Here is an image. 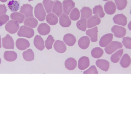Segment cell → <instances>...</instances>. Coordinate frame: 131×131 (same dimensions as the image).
<instances>
[{"mask_svg":"<svg viewBox=\"0 0 131 131\" xmlns=\"http://www.w3.org/2000/svg\"><path fill=\"white\" fill-rule=\"evenodd\" d=\"M130 63L131 58L130 56L126 53L124 54L120 61L121 66L124 68H127L129 66Z\"/></svg>","mask_w":131,"mask_h":131,"instance_id":"28","label":"cell"},{"mask_svg":"<svg viewBox=\"0 0 131 131\" xmlns=\"http://www.w3.org/2000/svg\"><path fill=\"white\" fill-rule=\"evenodd\" d=\"M103 1H107L108 0H102Z\"/></svg>","mask_w":131,"mask_h":131,"instance_id":"47","label":"cell"},{"mask_svg":"<svg viewBox=\"0 0 131 131\" xmlns=\"http://www.w3.org/2000/svg\"><path fill=\"white\" fill-rule=\"evenodd\" d=\"M33 7L28 4H23L20 8L19 12L24 14L26 18L33 17Z\"/></svg>","mask_w":131,"mask_h":131,"instance_id":"8","label":"cell"},{"mask_svg":"<svg viewBox=\"0 0 131 131\" xmlns=\"http://www.w3.org/2000/svg\"><path fill=\"white\" fill-rule=\"evenodd\" d=\"M62 4L64 12L68 15L71 10L75 7V3L72 0H64Z\"/></svg>","mask_w":131,"mask_h":131,"instance_id":"11","label":"cell"},{"mask_svg":"<svg viewBox=\"0 0 131 131\" xmlns=\"http://www.w3.org/2000/svg\"><path fill=\"white\" fill-rule=\"evenodd\" d=\"M34 32L33 29L30 27L23 25L21 26L17 32L18 35L30 38L33 37Z\"/></svg>","mask_w":131,"mask_h":131,"instance_id":"2","label":"cell"},{"mask_svg":"<svg viewBox=\"0 0 131 131\" xmlns=\"http://www.w3.org/2000/svg\"><path fill=\"white\" fill-rule=\"evenodd\" d=\"M55 41L53 37L51 35H49L45 41V45L46 48L48 50L52 49L53 45Z\"/></svg>","mask_w":131,"mask_h":131,"instance_id":"39","label":"cell"},{"mask_svg":"<svg viewBox=\"0 0 131 131\" xmlns=\"http://www.w3.org/2000/svg\"><path fill=\"white\" fill-rule=\"evenodd\" d=\"M93 14L97 15L101 18L104 17L105 14L101 5L95 6L93 8Z\"/></svg>","mask_w":131,"mask_h":131,"instance_id":"37","label":"cell"},{"mask_svg":"<svg viewBox=\"0 0 131 131\" xmlns=\"http://www.w3.org/2000/svg\"><path fill=\"white\" fill-rule=\"evenodd\" d=\"M28 0L29 2H30V1H32V0Z\"/></svg>","mask_w":131,"mask_h":131,"instance_id":"49","label":"cell"},{"mask_svg":"<svg viewBox=\"0 0 131 131\" xmlns=\"http://www.w3.org/2000/svg\"><path fill=\"white\" fill-rule=\"evenodd\" d=\"M80 16V12L77 8H75L72 10L69 15L70 19L73 21L78 20Z\"/></svg>","mask_w":131,"mask_h":131,"instance_id":"38","label":"cell"},{"mask_svg":"<svg viewBox=\"0 0 131 131\" xmlns=\"http://www.w3.org/2000/svg\"><path fill=\"white\" fill-rule=\"evenodd\" d=\"M10 16L12 19L14 20L19 23H22L25 18L24 15L23 14L18 12L12 13Z\"/></svg>","mask_w":131,"mask_h":131,"instance_id":"30","label":"cell"},{"mask_svg":"<svg viewBox=\"0 0 131 131\" xmlns=\"http://www.w3.org/2000/svg\"><path fill=\"white\" fill-rule=\"evenodd\" d=\"M37 30L40 34L42 35H45L50 32L51 29L50 26L47 24L43 23L38 25Z\"/></svg>","mask_w":131,"mask_h":131,"instance_id":"16","label":"cell"},{"mask_svg":"<svg viewBox=\"0 0 131 131\" xmlns=\"http://www.w3.org/2000/svg\"><path fill=\"white\" fill-rule=\"evenodd\" d=\"M22 56L24 59L27 61H31L34 59V54L32 50L31 49H28L24 51Z\"/></svg>","mask_w":131,"mask_h":131,"instance_id":"31","label":"cell"},{"mask_svg":"<svg viewBox=\"0 0 131 131\" xmlns=\"http://www.w3.org/2000/svg\"><path fill=\"white\" fill-rule=\"evenodd\" d=\"M33 42L34 46L38 50L42 51L44 49V42L40 36L36 35L34 38Z\"/></svg>","mask_w":131,"mask_h":131,"instance_id":"17","label":"cell"},{"mask_svg":"<svg viewBox=\"0 0 131 131\" xmlns=\"http://www.w3.org/2000/svg\"><path fill=\"white\" fill-rule=\"evenodd\" d=\"M89 65V60L87 57H82L78 60V66L80 70H84L88 68Z\"/></svg>","mask_w":131,"mask_h":131,"instance_id":"13","label":"cell"},{"mask_svg":"<svg viewBox=\"0 0 131 131\" xmlns=\"http://www.w3.org/2000/svg\"><path fill=\"white\" fill-rule=\"evenodd\" d=\"M63 40L67 45L70 46L74 45L76 41L74 36L70 33H68L65 34L63 37Z\"/></svg>","mask_w":131,"mask_h":131,"instance_id":"22","label":"cell"},{"mask_svg":"<svg viewBox=\"0 0 131 131\" xmlns=\"http://www.w3.org/2000/svg\"><path fill=\"white\" fill-rule=\"evenodd\" d=\"M76 26L79 30L83 31H85L87 28V21L86 19H81L76 23Z\"/></svg>","mask_w":131,"mask_h":131,"instance_id":"34","label":"cell"},{"mask_svg":"<svg viewBox=\"0 0 131 131\" xmlns=\"http://www.w3.org/2000/svg\"><path fill=\"white\" fill-rule=\"evenodd\" d=\"M117 9L118 10H121L126 7L127 2V0H114Z\"/></svg>","mask_w":131,"mask_h":131,"instance_id":"40","label":"cell"},{"mask_svg":"<svg viewBox=\"0 0 131 131\" xmlns=\"http://www.w3.org/2000/svg\"><path fill=\"white\" fill-rule=\"evenodd\" d=\"M104 9L105 12L109 15H112L115 12L116 7L114 3L112 1L107 2L105 4Z\"/></svg>","mask_w":131,"mask_h":131,"instance_id":"15","label":"cell"},{"mask_svg":"<svg viewBox=\"0 0 131 131\" xmlns=\"http://www.w3.org/2000/svg\"><path fill=\"white\" fill-rule=\"evenodd\" d=\"M7 0H0V1L2 2H6Z\"/></svg>","mask_w":131,"mask_h":131,"instance_id":"45","label":"cell"},{"mask_svg":"<svg viewBox=\"0 0 131 131\" xmlns=\"http://www.w3.org/2000/svg\"><path fill=\"white\" fill-rule=\"evenodd\" d=\"M101 21L100 18L95 14L89 18L87 20V27L88 28H92L99 25Z\"/></svg>","mask_w":131,"mask_h":131,"instance_id":"12","label":"cell"},{"mask_svg":"<svg viewBox=\"0 0 131 131\" xmlns=\"http://www.w3.org/2000/svg\"><path fill=\"white\" fill-rule=\"evenodd\" d=\"M34 13L35 16L39 21L44 20L46 13L41 3H39L35 6Z\"/></svg>","mask_w":131,"mask_h":131,"instance_id":"1","label":"cell"},{"mask_svg":"<svg viewBox=\"0 0 131 131\" xmlns=\"http://www.w3.org/2000/svg\"><path fill=\"white\" fill-rule=\"evenodd\" d=\"M122 43L127 49H131V38L129 37H124L122 38Z\"/></svg>","mask_w":131,"mask_h":131,"instance_id":"41","label":"cell"},{"mask_svg":"<svg viewBox=\"0 0 131 131\" xmlns=\"http://www.w3.org/2000/svg\"><path fill=\"white\" fill-rule=\"evenodd\" d=\"M112 32L113 33L114 36L118 38L124 37L126 34V30L124 27L117 25L113 26L111 28Z\"/></svg>","mask_w":131,"mask_h":131,"instance_id":"5","label":"cell"},{"mask_svg":"<svg viewBox=\"0 0 131 131\" xmlns=\"http://www.w3.org/2000/svg\"><path fill=\"white\" fill-rule=\"evenodd\" d=\"M113 37V35L112 33H107L103 35L99 40L100 46L102 47H106L112 41Z\"/></svg>","mask_w":131,"mask_h":131,"instance_id":"7","label":"cell"},{"mask_svg":"<svg viewBox=\"0 0 131 131\" xmlns=\"http://www.w3.org/2000/svg\"><path fill=\"white\" fill-rule=\"evenodd\" d=\"M113 20L115 23L123 26H125L127 23V17L122 13L115 15Z\"/></svg>","mask_w":131,"mask_h":131,"instance_id":"10","label":"cell"},{"mask_svg":"<svg viewBox=\"0 0 131 131\" xmlns=\"http://www.w3.org/2000/svg\"><path fill=\"white\" fill-rule=\"evenodd\" d=\"M42 3L46 12L49 13L52 10L54 2L51 0H43Z\"/></svg>","mask_w":131,"mask_h":131,"instance_id":"36","label":"cell"},{"mask_svg":"<svg viewBox=\"0 0 131 131\" xmlns=\"http://www.w3.org/2000/svg\"><path fill=\"white\" fill-rule=\"evenodd\" d=\"M98 71L95 66H91L88 69L83 72L84 74L94 73L98 74Z\"/></svg>","mask_w":131,"mask_h":131,"instance_id":"42","label":"cell"},{"mask_svg":"<svg viewBox=\"0 0 131 131\" xmlns=\"http://www.w3.org/2000/svg\"><path fill=\"white\" fill-rule=\"evenodd\" d=\"M19 25L17 22L13 20H10L5 25L6 30L10 33L14 34L18 31Z\"/></svg>","mask_w":131,"mask_h":131,"instance_id":"4","label":"cell"},{"mask_svg":"<svg viewBox=\"0 0 131 131\" xmlns=\"http://www.w3.org/2000/svg\"><path fill=\"white\" fill-rule=\"evenodd\" d=\"M3 47L6 49H14V42L12 37L8 34L2 38Z\"/></svg>","mask_w":131,"mask_h":131,"instance_id":"6","label":"cell"},{"mask_svg":"<svg viewBox=\"0 0 131 131\" xmlns=\"http://www.w3.org/2000/svg\"><path fill=\"white\" fill-rule=\"evenodd\" d=\"M104 53L103 50L99 47H96L91 50V54L92 56L95 58H99L101 57Z\"/></svg>","mask_w":131,"mask_h":131,"instance_id":"33","label":"cell"},{"mask_svg":"<svg viewBox=\"0 0 131 131\" xmlns=\"http://www.w3.org/2000/svg\"><path fill=\"white\" fill-rule=\"evenodd\" d=\"M1 59L0 58V64L1 63Z\"/></svg>","mask_w":131,"mask_h":131,"instance_id":"48","label":"cell"},{"mask_svg":"<svg viewBox=\"0 0 131 131\" xmlns=\"http://www.w3.org/2000/svg\"><path fill=\"white\" fill-rule=\"evenodd\" d=\"M46 20L48 23L52 25H56L58 21L57 16L52 13H49L47 14L46 18Z\"/></svg>","mask_w":131,"mask_h":131,"instance_id":"27","label":"cell"},{"mask_svg":"<svg viewBox=\"0 0 131 131\" xmlns=\"http://www.w3.org/2000/svg\"><path fill=\"white\" fill-rule=\"evenodd\" d=\"M96 64L100 69L105 72L108 71L109 69V63L105 59H98L96 62Z\"/></svg>","mask_w":131,"mask_h":131,"instance_id":"23","label":"cell"},{"mask_svg":"<svg viewBox=\"0 0 131 131\" xmlns=\"http://www.w3.org/2000/svg\"><path fill=\"white\" fill-rule=\"evenodd\" d=\"M52 12L58 17H59L63 13L62 3L59 1L56 0L54 2Z\"/></svg>","mask_w":131,"mask_h":131,"instance_id":"19","label":"cell"},{"mask_svg":"<svg viewBox=\"0 0 131 131\" xmlns=\"http://www.w3.org/2000/svg\"><path fill=\"white\" fill-rule=\"evenodd\" d=\"M81 13V19H88L92 15V10L88 7H84L80 10Z\"/></svg>","mask_w":131,"mask_h":131,"instance_id":"29","label":"cell"},{"mask_svg":"<svg viewBox=\"0 0 131 131\" xmlns=\"http://www.w3.org/2000/svg\"><path fill=\"white\" fill-rule=\"evenodd\" d=\"M9 9L12 12H15L18 10L19 8V4L16 1L12 0L10 1L7 4Z\"/></svg>","mask_w":131,"mask_h":131,"instance_id":"35","label":"cell"},{"mask_svg":"<svg viewBox=\"0 0 131 131\" xmlns=\"http://www.w3.org/2000/svg\"><path fill=\"white\" fill-rule=\"evenodd\" d=\"M37 20L33 17H29L26 18L24 22L25 26L34 28L36 27L38 24Z\"/></svg>","mask_w":131,"mask_h":131,"instance_id":"24","label":"cell"},{"mask_svg":"<svg viewBox=\"0 0 131 131\" xmlns=\"http://www.w3.org/2000/svg\"><path fill=\"white\" fill-rule=\"evenodd\" d=\"M7 9L5 5L0 4V15L6 13Z\"/></svg>","mask_w":131,"mask_h":131,"instance_id":"44","label":"cell"},{"mask_svg":"<svg viewBox=\"0 0 131 131\" xmlns=\"http://www.w3.org/2000/svg\"><path fill=\"white\" fill-rule=\"evenodd\" d=\"M123 46L120 42L113 41L105 48L104 50L107 54L111 55L117 50L122 48Z\"/></svg>","mask_w":131,"mask_h":131,"instance_id":"3","label":"cell"},{"mask_svg":"<svg viewBox=\"0 0 131 131\" xmlns=\"http://www.w3.org/2000/svg\"><path fill=\"white\" fill-rule=\"evenodd\" d=\"M1 47V36L0 35V48Z\"/></svg>","mask_w":131,"mask_h":131,"instance_id":"46","label":"cell"},{"mask_svg":"<svg viewBox=\"0 0 131 131\" xmlns=\"http://www.w3.org/2000/svg\"><path fill=\"white\" fill-rule=\"evenodd\" d=\"M98 31L97 27L96 26L87 30L86 31V33L87 35L90 37L92 42H95L97 41Z\"/></svg>","mask_w":131,"mask_h":131,"instance_id":"14","label":"cell"},{"mask_svg":"<svg viewBox=\"0 0 131 131\" xmlns=\"http://www.w3.org/2000/svg\"><path fill=\"white\" fill-rule=\"evenodd\" d=\"M89 38L87 36L81 37L78 40V44L79 47L83 49H86L89 46L90 43Z\"/></svg>","mask_w":131,"mask_h":131,"instance_id":"21","label":"cell"},{"mask_svg":"<svg viewBox=\"0 0 131 131\" xmlns=\"http://www.w3.org/2000/svg\"><path fill=\"white\" fill-rule=\"evenodd\" d=\"M4 57L6 61L12 62L16 59L17 54L16 52L13 51H6L4 53Z\"/></svg>","mask_w":131,"mask_h":131,"instance_id":"26","label":"cell"},{"mask_svg":"<svg viewBox=\"0 0 131 131\" xmlns=\"http://www.w3.org/2000/svg\"><path fill=\"white\" fill-rule=\"evenodd\" d=\"M53 47L54 49L57 52L60 53L65 52L67 49L66 46L62 41L57 40L55 42Z\"/></svg>","mask_w":131,"mask_h":131,"instance_id":"18","label":"cell"},{"mask_svg":"<svg viewBox=\"0 0 131 131\" xmlns=\"http://www.w3.org/2000/svg\"><path fill=\"white\" fill-rule=\"evenodd\" d=\"M9 16L6 14L0 15V26L5 24L9 19Z\"/></svg>","mask_w":131,"mask_h":131,"instance_id":"43","label":"cell"},{"mask_svg":"<svg viewBox=\"0 0 131 131\" xmlns=\"http://www.w3.org/2000/svg\"><path fill=\"white\" fill-rule=\"evenodd\" d=\"M16 45L18 49L24 50L29 47L30 44L29 42L27 39L23 38H19L16 41Z\"/></svg>","mask_w":131,"mask_h":131,"instance_id":"9","label":"cell"},{"mask_svg":"<svg viewBox=\"0 0 131 131\" xmlns=\"http://www.w3.org/2000/svg\"></svg>","mask_w":131,"mask_h":131,"instance_id":"50","label":"cell"},{"mask_svg":"<svg viewBox=\"0 0 131 131\" xmlns=\"http://www.w3.org/2000/svg\"><path fill=\"white\" fill-rule=\"evenodd\" d=\"M64 64L66 68L67 69L70 70H72L76 67L77 62L74 58L70 57L66 60Z\"/></svg>","mask_w":131,"mask_h":131,"instance_id":"25","label":"cell"},{"mask_svg":"<svg viewBox=\"0 0 131 131\" xmlns=\"http://www.w3.org/2000/svg\"><path fill=\"white\" fill-rule=\"evenodd\" d=\"M59 23L60 25L62 27H69L71 25V21L69 16L63 13L59 17Z\"/></svg>","mask_w":131,"mask_h":131,"instance_id":"20","label":"cell"},{"mask_svg":"<svg viewBox=\"0 0 131 131\" xmlns=\"http://www.w3.org/2000/svg\"><path fill=\"white\" fill-rule=\"evenodd\" d=\"M123 53V49L117 50L110 57L111 61L114 63H117L119 60Z\"/></svg>","mask_w":131,"mask_h":131,"instance_id":"32","label":"cell"}]
</instances>
